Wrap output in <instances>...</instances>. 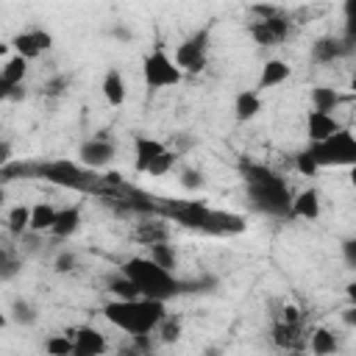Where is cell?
<instances>
[{"instance_id": "4", "label": "cell", "mask_w": 356, "mask_h": 356, "mask_svg": "<svg viewBox=\"0 0 356 356\" xmlns=\"http://www.w3.org/2000/svg\"><path fill=\"white\" fill-rule=\"evenodd\" d=\"M309 153L314 156L317 167H350L356 161V136L350 128H337L331 136L320 142H309Z\"/></svg>"}, {"instance_id": "32", "label": "cell", "mask_w": 356, "mask_h": 356, "mask_svg": "<svg viewBox=\"0 0 356 356\" xmlns=\"http://www.w3.org/2000/svg\"><path fill=\"white\" fill-rule=\"evenodd\" d=\"M28 222H31V206H14V209H8V217H6V225H8V231L14 234V236H22V234H28Z\"/></svg>"}, {"instance_id": "12", "label": "cell", "mask_w": 356, "mask_h": 356, "mask_svg": "<svg viewBox=\"0 0 356 356\" xmlns=\"http://www.w3.org/2000/svg\"><path fill=\"white\" fill-rule=\"evenodd\" d=\"M320 214H323V195H320V189L306 186V189L292 195V200H289V220L314 222Z\"/></svg>"}, {"instance_id": "11", "label": "cell", "mask_w": 356, "mask_h": 356, "mask_svg": "<svg viewBox=\"0 0 356 356\" xmlns=\"http://www.w3.org/2000/svg\"><path fill=\"white\" fill-rule=\"evenodd\" d=\"M242 231H245V217L242 214L214 209V206H209L206 220L200 225V234H209V236H236Z\"/></svg>"}, {"instance_id": "45", "label": "cell", "mask_w": 356, "mask_h": 356, "mask_svg": "<svg viewBox=\"0 0 356 356\" xmlns=\"http://www.w3.org/2000/svg\"><path fill=\"white\" fill-rule=\"evenodd\" d=\"M345 323H348V325H356V309H353V306L345 309Z\"/></svg>"}, {"instance_id": "24", "label": "cell", "mask_w": 356, "mask_h": 356, "mask_svg": "<svg viewBox=\"0 0 356 356\" xmlns=\"http://www.w3.org/2000/svg\"><path fill=\"white\" fill-rule=\"evenodd\" d=\"M342 95H339V89H334V86H314L312 92H309V103H312V108L314 111H337L339 106H342Z\"/></svg>"}, {"instance_id": "37", "label": "cell", "mask_w": 356, "mask_h": 356, "mask_svg": "<svg viewBox=\"0 0 356 356\" xmlns=\"http://www.w3.org/2000/svg\"><path fill=\"white\" fill-rule=\"evenodd\" d=\"M75 267H78V256H75L72 250H61V253L56 256V261H53V270H56L58 275L75 273Z\"/></svg>"}, {"instance_id": "19", "label": "cell", "mask_w": 356, "mask_h": 356, "mask_svg": "<svg viewBox=\"0 0 356 356\" xmlns=\"http://www.w3.org/2000/svg\"><path fill=\"white\" fill-rule=\"evenodd\" d=\"M337 128H342V122L328 111H314L312 108L306 114V136H309V142H320V139L331 136Z\"/></svg>"}, {"instance_id": "7", "label": "cell", "mask_w": 356, "mask_h": 356, "mask_svg": "<svg viewBox=\"0 0 356 356\" xmlns=\"http://www.w3.org/2000/svg\"><path fill=\"white\" fill-rule=\"evenodd\" d=\"M209 50H211V33H209V28H200V31L189 33L175 47L172 58H175V64H178V70L184 75H197L209 64Z\"/></svg>"}, {"instance_id": "36", "label": "cell", "mask_w": 356, "mask_h": 356, "mask_svg": "<svg viewBox=\"0 0 356 356\" xmlns=\"http://www.w3.org/2000/svg\"><path fill=\"white\" fill-rule=\"evenodd\" d=\"M203 184H206V178H203L200 170H195V167H184L181 170V186L184 189L195 192V189H203Z\"/></svg>"}, {"instance_id": "48", "label": "cell", "mask_w": 356, "mask_h": 356, "mask_svg": "<svg viewBox=\"0 0 356 356\" xmlns=\"http://www.w3.org/2000/svg\"><path fill=\"white\" fill-rule=\"evenodd\" d=\"M3 203H6V189L0 186V206H3Z\"/></svg>"}, {"instance_id": "29", "label": "cell", "mask_w": 356, "mask_h": 356, "mask_svg": "<svg viewBox=\"0 0 356 356\" xmlns=\"http://www.w3.org/2000/svg\"><path fill=\"white\" fill-rule=\"evenodd\" d=\"M22 270V259L11 245H0V281H14Z\"/></svg>"}, {"instance_id": "40", "label": "cell", "mask_w": 356, "mask_h": 356, "mask_svg": "<svg viewBox=\"0 0 356 356\" xmlns=\"http://www.w3.org/2000/svg\"><path fill=\"white\" fill-rule=\"evenodd\" d=\"M111 39H117V42H122V44H128V42H134V31H131L128 25H122V22H117V25H111Z\"/></svg>"}, {"instance_id": "1", "label": "cell", "mask_w": 356, "mask_h": 356, "mask_svg": "<svg viewBox=\"0 0 356 356\" xmlns=\"http://www.w3.org/2000/svg\"><path fill=\"white\" fill-rule=\"evenodd\" d=\"M239 175H242V184H245V195H248L250 206L259 214L289 217L292 192H289V184L275 170H270L261 161L245 159V161H239Z\"/></svg>"}, {"instance_id": "35", "label": "cell", "mask_w": 356, "mask_h": 356, "mask_svg": "<svg viewBox=\"0 0 356 356\" xmlns=\"http://www.w3.org/2000/svg\"><path fill=\"white\" fill-rule=\"evenodd\" d=\"M295 170H298L303 178H314V175L320 172V167H317L314 156L309 153V147H303V150L295 153Z\"/></svg>"}, {"instance_id": "43", "label": "cell", "mask_w": 356, "mask_h": 356, "mask_svg": "<svg viewBox=\"0 0 356 356\" xmlns=\"http://www.w3.org/2000/svg\"><path fill=\"white\" fill-rule=\"evenodd\" d=\"M11 161V142L0 139V167H6Z\"/></svg>"}, {"instance_id": "44", "label": "cell", "mask_w": 356, "mask_h": 356, "mask_svg": "<svg viewBox=\"0 0 356 356\" xmlns=\"http://www.w3.org/2000/svg\"><path fill=\"white\" fill-rule=\"evenodd\" d=\"M64 86H67V81H64V78H56V81H50V83L44 86V92H47V95H58Z\"/></svg>"}, {"instance_id": "33", "label": "cell", "mask_w": 356, "mask_h": 356, "mask_svg": "<svg viewBox=\"0 0 356 356\" xmlns=\"http://www.w3.org/2000/svg\"><path fill=\"white\" fill-rule=\"evenodd\" d=\"M175 161H178V153H175L172 147H167L164 153H159V156L150 161V167L145 170V175H150V178H161V175H167V172L175 167Z\"/></svg>"}, {"instance_id": "9", "label": "cell", "mask_w": 356, "mask_h": 356, "mask_svg": "<svg viewBox=\"0 0 356 356\" xmlns=\"http://www.w3.org/2000/svg\"><path fill=\"white\" fill-rule=\"evenodd\" d=\"M117 156V147L114 142L106 136V134H97V136H89L81 147H78V161L86 167V170H106Z\"/></svg>"}, {"instance_id": "5", "label": "cell", "mask_w": 356, "mask_h": 356, "mask_svg": "<svg viewBox=\"0 0 356 356\" xmlns=\"http://www.w3.org/2000/svg\"><path fill=\"white\" fill-rule=\"evenodd\" d=\"M36 175H42L44 181H50L56 186H67V189H78V192H92L103 181V178L92 175V170H86L81 161H70V159L42 161L36 167Z\"/></svg>"}, {"instance_id": "46", "label": "cell", "mask_w": 356, "mask_h": 356, "mask_svg": "<svg viewBox=\"0 0 356 356\" xmlns=\"http://www.w3.org/2000/svg\"><path fill=\"white\" fill-rule=\"evenodd\" d=\"M8 323H11V320H8V314H6V312H0V328H6Z\"/></svg>"}, {"instance_id": "2", "label": "cell", "mask_w": 356, "mask_h": 356, "mask_svg": "<svg viewBox=\"0 0 356 356\" xmlns=\"http://www.w3.org/2000/svg\"><path fill=\"white\" fill-rule=\"evenodd\" d=\"M164 314H167V300H156V298H145V295L111 298L103 306V317L128 337L153 334V328L161 323Z\"/></svg>"}, {"instance_id": "34", "label": "cell", "mask_w": 356, "mask_h": 356, "mask_svg": "<svg viewBox=\"0 0 356 356\" xmlns=\"http://www.w3.org/2000/svg\"><path fill=\"white\" fill-rule=\"evenodd\" d=\"M106 286H108V292H111L114 298H139V289H136V284H134L128 275H122V273L111 275V278L106 281Z\"/></svg>"}, {"instance_id": "28", "label": "cell", "mask_w": 356, "mask_h": 356, "mask_svg": "<svg viewBox=\"0 0 356 356\" xmlns=\"http://www.w3.org/2000/svg\"><path fill=\"white\" fill-rule=\"evenodd\" d=\"M147 256H150L159 267H164V270H170V273H175V267H178V253H175V248L170 245V239H167V242L147 245Z\"/></svg>"}, {"instance_id": "27", "label": "cell", "mask_w": 356, "mask_h": 356, "mask_svg": "<svg viewBox=\"0 0 356 356\" xmlns=\"http://www.w3.org/2000/svg\"><path fill=\"white\" fill-rule=\"evenodd\" d=\"M8 320L17 323V325H22V328H31V325L39 320V312H36V306H33L31 300L17 298V300L11 303V309H8Z\"/></svg>"}, {"instance_id": "42", "label": "cell", "mask_w": 356, "mask_h": 356, "mask_svg": "<svg viewBox=\"0 0 356 356\" xmlns=\"http://www.w3.org/2000/svg\"><path fill=\"white\" fill-rule=\"evenodd\" d=\"M342 250H345L348 264H350V267H356V242H353V239H345V242H342Z\"/></svg>"}, {"instance_id": "3", "label": "cell", "mask_w": 356, "mask_h": 356, "mask_svg": "<svg viewBox=\"0 0 356 356\" xmlns=\"http://www.w3.org/2000/svg\"><path fill=\"white\" fill-rule=\"evenodd\" d=\"M120 273L128 275L136 284L139 295H145V298L170 300V298L184 292V281L175 278V273L159 267L150 256H131V259H125L120 264Z\"/></svg>"}, {"instance_id": "18", "label": "cell", "mask_w": 356, "mask_h": 356, "mask_svg": "<svg viewBox=\"0 0 356 356\" xmlns=\"http://www.w3.org/2000/svg\"><path fill=\"white\" fill-rule=\"evenodd\" d=\"M289 75H292V67H289L284 58H267V61L261 64L256 89H259V92H264V89H275V86H281Z\"/></svg>"}, {"instance_id": "21", "label": "cell", "mask_w": 356, "mask_h": 356, "mask_svg": "<svg viewBox=\"0 0 356 356\" xmlns=\"http://www.w3.org/2000/svg\"><path fill=\"white\" fill-rule=\"evenodd\" d=\"M100 92H103V97H106L108 106H122L125 97H128V86H125L122 72L114 70V67L106 70L103 72V81H100Z\"/></svg>"}, {"instance_id": "30", "label": "cell", "mask_w": 356, "mask_h": 356, "mask_svg": "<svg viewBox=\"0 0 356 356\" xmlns=\"http://www.w3.org/2000/svg\"><path fill=\"white\" fill-rule=\"evenodd\" d=\"M0 75L11 83V86H22V81H25V75H28V58H22V56H11V58H6V64L0 67Z\"/></svg>"}, {"instance_id": "39", "label": "cell", "mask_w": 356, "mask_h": 356, "mask_svg": "<svg viewBox=\"0 0 356 356\" xmlns=\"http://www.w3.org/2000/svg\"><path fill=\"white\" fill-rule=\"evenodd\" d=\"M250 14H253L256 19H267V17L281 14V8H278V6H270V3H253V6H250Z\"/></svg>"}, {"instance_id": "23", "label": "cell", "mask_w": 356, "mask_h": 356, "mask_svg": "<svg viewBox=\"0 0 356 356\" xmlns=\"http://www.w3.org/2000/svg\"><path fill=\"white\" fill-rule=\"evenodd\" d=\"M306 348L314 353V356H331L339 350V339L331 328H314L309 337H306Z\"/></svg>"}, {"instance_id": "38", "label": "cell", "mask_w": 356, "mask_h": 356, "mask_svg": "<svg viewBox=\"0 0 356 356\" xmlns=\"http://www.w3.org/2000/svg\"><path fill=\"white\" fill-rule=\"evenodd\" d=\"M17 97H25V92H22L19 86H11V83L0 75V103H6V100H17Z\"/></svg>"}, {"instance_id": "31", "label": "cell", "mask_w": 356, "mask_h": 356, "mask_svg": "<svg viewBox=\"0 0 356 356\" xmlns=\"http://www.w3.org/2000/svg\"><path fill=\"white\" fill-rule=\"evenodd\" d=\"M42 348H44V353H50V356H75L70 331H64V334H50V337L42 342Z\"/></svg>"}, {"instance_id": "6", "label": "cell", "mask_w": 356, "mask_h": 356, "mask_svg": "<svg viewBox=\"0 0 356 356\" xmlns=\"http://www.w3.org/2000/svg\"><path fill=\"white\" fill-rule=\"evenodd\" d=\"M142 81L147 89H170V86H178L184 81V72L178 70L175 58L167 50L153 47L142 58Z\"/></svg>"}, {"instance_id": "14", "label": "cell", "mask_w": 356, "mask_h": 356, "mask_svg": "<svg viewBox=\"0 0 356 356\" xmlns=\"http://www.w3.org/2000/svg\"><path fill=\"white\" fill-rule=\"evenodd\" d=\"M353 39H350V33L345 36V39H339V36H320L314 44H312V61L314 64H334L337 58H342V56H348L350 50H353V44H350Z\"/></svg>"}, {"instance_id": "17", "label": "cell", "mask_w": 356, "mask_h": 356, "mask_svg": "<svg viewBox=\"0 0 356 356\" xmlns=\"http://www.w3.org/2000/svg\"><path fill=\"white\" fill-rule=\"evenodd\" d=\"M131 236L142 245H156V242H167L170 239V225H167V217L161 214H153L142 222H136V228L131 231Z\"/></svg>"}, {"instance_id": "15", "label": "cell", "mask_w": 356, "mask_h": 356, "mask_svg": "<svg viewBox=\"0 0 356 356\" xmlns=\"http://www.w3.org/2000/svg\"><path fill=\"white\" fill-rule=\"evenodd\" d=\"M306 328L303 320L300 323H286V320H275L270 328V339L281 348V350H303L306 348Z\"/></svg>"}, {"instance_id": "13", "label": "cell", "mask_w": 356, "mask_h": 356, "mask_svg": "<svg viewBox=\"0 0 356 356\" xmlns=\"http://www.w3.org/2000/svg\"><path fill=\"white\" fill-rule=\"evenodd\" d=\"M70 337H72L75 356H100V353L108 350V339H106L103 331H97L95 325L70 328Z\"/></svg>"}, {"instance_id": "25", "label": "cell", "mask_w": 356, "mask_h": 356, "mask_svg": "<svg viewBox=\"0 0 356 356\" xmlns=\"http://www.w3.org/2000/svg\"><path fill=\"white\" fill-rule=\"evenodd\" d=\"M56 206L50 203H36L31 206V222H28V231L31 234H50L53 222H56Z\"/></svg>"}, {"instance_id": "41", "label": "cell", "mask_w": 356, "mask_h": 356, "mask_svg": "<svg viewBox=\"0 0 356 356\" xmlns=\"http://www.w3.org/2000/svg\"><path fill=\"white\" fill-rule=\"evenodd\" d=\"M278 320H286V323H300V320H303V314H300V309H298L295 303H284V306H281Z\"/></svg>"}, {"instance_id": "26", "label": "cell", "mask_w": 356, "mask_h": 356, "mask_svg": "<svg viewBox=\"0 0 356 356\" xmlns=\"http://www.w3.org/2000/svg\"><path fill=\"white\" fill-rule=\"evenodd\" d=\"M153 334H156V339L161 342V345H172V342H178L181 339V334H184V323H181V317L178 314H164L161 317V323L153 328Z\"/></svg>"}, {"instance_id": "16", "label": "cell", "mask_w": 356, "mask_h": 356, "mask_svg": "<svg viewBox=\"0 0 356 356\" xmlns=\"http://www.w3.org/2000/svg\"><path fill=\"white\" fill-rule=\"evenodd\" d=\"M164 150H167V145H164L161 139L147 136V134H136V136H134V170H136V172H145V170L150 167V161H153L159 153H164Z\"/></svg>"}, {"instance_id": "8", "label": "cell", "mask_w": 356, "mask_h": 356, "mask_svg": "<svg viewBox=\"0 0 356 356\" xmlns=\"http://www.w3.org/2000/svg\"><path fill=\"white\" fill-rule=\"evenodd\" d=\"M289 31H292V22H289V17L281 11V14H275V17H267V19H253L250 25H248V36L256 42V44H261V47H275V44H281L286 36H289Z\"/></svg>"}, {"instance_id": "20", "label": "cell", "mask_w": 356, "mask_h": 356, "mask_svg": "<svg viewBox=\"0 0 356 356\" xmlns=\"http://www.w3.org/2000/svg\"><path fill=\"white\" fill-rule=\"evenodd\" d=\"M81 222H83V214H81V206H64V209H58L56 211V222H53V228H50V234L56 236V239H70L78 228H81Z\"/></svg>"}, {"instance_id": "22", "label": "cell", "mask_w": 356, "mask_h": 356, "mask_svg": "<svg viewBox=\"0 0 356 356\" xmlns=\"http://www.w3.org/2000/svg\"><path fill=\"white\" fill-rule=\"evenodd\" d=\"M261 111V92L259 89H242L236 97H234V117L239 122H250L256 120Z\"/></svg>"}, {"instance_id": "10", "label": "cell", "mask_w": 356, "mask_h": 356, "mask_svg": "<svg viewBox=\"0 0 356 356\" xmlns=\"http://www.w3.org/2000/svg\"><path fill=\"white\" fill-rule=\"evenodd\" d=\"M8 44H11V50H14L17 56L33 61V58H39L42 53H47V50L53 47V33L44 31V28H25V31H19Z\"/></svg>"}, {"instance_id": "47", "label": "cell", "mask_w": 356, "mask_h": 356, "mask_svg": "<svg viewBox=\"0 0 356 356\" xmlns=\"http://www.w3.org/2000/svg\"><path fill=\"white\" fill-rule=\"evenodd\" d=\"M8 47H11V44H0V56H6V53H8Z\"/></svg>"}]
</instances>
